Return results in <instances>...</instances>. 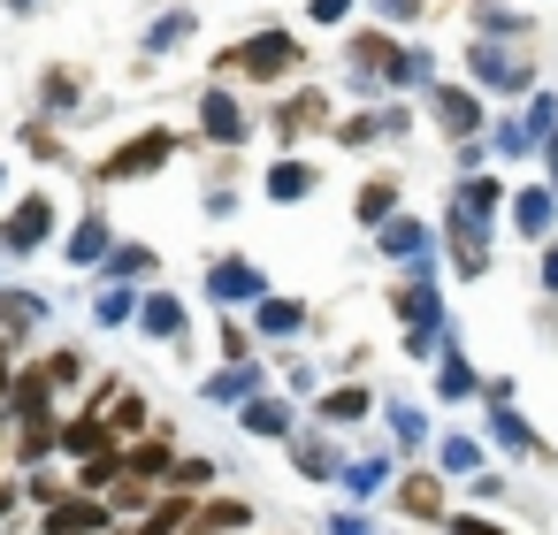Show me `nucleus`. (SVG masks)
<instances>
[{
    "label": "nucleus",
    "mask_w": 558,
    "mask_h": 535,
    "mask_svg": "<svg viewBox=\"0 0 558 535\" xmlns=\"http://www.w3.org/2000/svg\"><path fill=\"white\" fill-rule=\"evenodd\" d=\"M222 70H230V77H253V85H276V77L299 70V47H291L283 32H260V39H245L238 54H222Z\"/></svg>",
    "instance_id": "obj_1"
},
{
    "label": "nucleus",
    "mask_w": 558,
    "mask_h": 535,
    "mask_svg": "<svg viewBox=\"0 0 558 535\" xmlns=\"http://www.w3.org/2000/svg\"><path fill=\"white\" fill-rule=\"evenodd\" d=\"M47 222H54V199H24V207H16V222L0 230V245H9V253H32V245L47 238Z\"/></svg>",
    "instance_id": "obj_2"
},
{
    "label": "nucleus",
    "mask_w": 558,
    "mask_h": 535,
    "mask_svg": "<svg viewBox=\"0 0 558 535\" xmlns=\"http://www.w3.org/2000/svg\"><path fill=\"white\" fill-rule=\"evenodd\" d=\"M169 146H177V138H169V131H154V138H138V146H123V154L108 161V177H138V169H154V161H161Z\"/></svg>",
    "instance_id": "obj_3"
},
{
    "label": "nucleus",
    "mask_w": 558,
    "mask_h": 535,
    "mask_svg": "<svg viewBox=\"0 0 558 535\" xmlns=\"http://www.w3.org/2000/svg\"><path fill=\"white\" fill-rule=\"evenodd\" d=\"M207 138H222V146H230V138H245V115H238V100H230V93H207Z\"/></svg>",
    "instance_id": "obj_4"
},
{
    "label": "nucleus",
    "mask_w": 558,
    "mask_h": 535,
    "mask_svg": "<svg viewBox=\"0 0 558 535\" xmlns=\"http://www.w3.org/2000/svg\"><path fill=\"white\" fill-rule=\"evenodd\" d=\"M215 299H260V268H215Z\"/></svg>",
    "instance_id": "obj_5"
},
{
    "label": "nucleus",
    "mask_w": 558,
    "mask_h": 535,
    "mask_svg": "<svg viewBox=\"0 0 558 535\" xmlns=\"http://www.w3.org/2000/svg\"><path fill=\"white\" fill-rule=\"evenodd\" d=\"M268 192H276V199H306V192H314V169H299V161H283V169L268 177Z\"/></svg>",
    "instance_id": "obj_6"
},
{
    "label": "nucleus",
    "mask_w": 558,
    "mask_h": 535,
    "mask_svg": "<svg viewBox=\"0 0 558 535\" xmlns=\"http://www.w3.org/2000/svg\"><path fill=\"white\" fill-rule=\"evenodd\" d=\"M47 527H54V535H93V527H100V512H93V504H54V520H47Z\"/></svg>",
    "instance_id": "obj_7"
},
{
    "label": "nucleus",
    "mask_w": 558,
    "mask_h": 535,
    "mask_svg": "<svg viewBox=\"0 0 558 535\" xmlns=\"http://www.w3.org/2000/svg\"><path fill=\"white\" fill-rule=\"evenodd\" d=\"M436 115H444V123H451V131H474V123H482V115H474V100H466V93H436Z\"/></svg>",
    "instance_id": "obj_8"
},
{
    "label": "nucleus",
    "mask_w": 558,
    "mask_h": 535,
    "mask_svg": "<svg viewBox=\"0 0 558 535\" xmlns=\"http://www.w3.org/2000/svg\"><path fill=\"white\" fill-rule=\"evenodd\" d=\"M146 329H154V337H177V329H184V306H177V299H146Z\"/></svg>",
    "instance_id": "obj_9"
},
{
    "label": "nucleus",
    "mask_w": 558,
    "mask_h": 535,
    "mask_svg": "<svg viewBox=\"0 0 558 535\" xmlns=\"http://www.w3.org/2000/svg\"><path fill=\"white\" fill-rule=\"evenodd\" d=\"M520 230H527V238L550 230V192H527V199H520Z\"/></svg>",
    "instance_id": "obj_10"
},
{
    "label": "nucleus",
    "mask_w": 558,
    "mask_h": 535,
    "mask_svg": "<svg viewBox=\"0 0 558 535\" xmlns=\"http://www.w3.org/2000/svg\"><path fill=\"white\" fill-rule=\"evenodd\" d=\"M383 245H390L398 260H413V253L428 245V230H421V222H390V238H383Z\"/></svg>",
    "instance_id": "obj_11"
},
{
    "label": "nucleus",
    "mask_w": 558,
    "mask_h": 535,
    "mask_svg": "<svg viewBox=\"0 0 558 535\" xmlns=\"http://www.w3.org/2000/svg\"><path fill=\"white\" fill-rule=\"evenodd\" d=\"M398 504H405V512H436V504H444V489H436V482H428V474H413V482H405V497H398Z\"/></svg>",
    "instance_id": "obj_12"
},
{
    "label": "nucleus",
    "mask_w": 558,
    "mask_h": 535,
    "mask_svg": "<svg viewBox=\"0 0 558 535\" xmlns=\"http://www.w3.org/2000/svg\"><path fill=\"white\" fill-rule=\"evenodd\" d=\"M390 192H398V184H367V192H360V222H383V215L398 207Z\"/></svg>",
    "instance_id": "obj_13"
},
{
    "label": "nucleus",
    "mask_w": 558,
    "mask_h": 535,
    "mask_svg": "<svg viewBox=\"0 0 558 535\" xmlns=\"http://www.w3.org/2000/svg\"><path fill=\"white\" fill-rule=\"evenodd\" d=\"M299 314L306 306H291V299H260V329H299Z\"/></svg>",
    "instance_id": "obj_14"
},
{
    "label": "nucleus",
    "mask_w": 558,
    "mask_h": 535,
    "mask_svg": "<svg viewBox=\"0 0 558 535\" xmlns=\"http://www.w3.org/2000/svg\"><path fill=\"white\" fill-rule=\"evenodd\" d=\"M0 321H9V329H32V321H39V299H24V291L0 299Z\"/></svg>",
    "instance_id": "obj_15"
},
{
    "label": "nucleus",
    "mask_w": 558,
    "mask_h": 535,
    "mask_svg": "<svg viewBox=\"0 0 558 535\" xmlns=\"http://www.w3.org/2000/svg\"><path fill=\"white\" fill-rule=\"evenodd\" d=\"M306 123H322V93H306V100L283 108V131H306Z\"/></svg>",
    "instance_id": "obj_16"
},
{
    "label": "nucleus",
    "mask_w": 558,
    "mask_h": 535,
    "mask_svg": "<svg viewBox=\"0 0 558 535\" xmlns=\"http://www.w3.org/2000/svg\"><path fill=\"white\" fill-rule=\"evenodd\" d=\"M322 413H329V421H360V413H367V390H337Z\"/></svg>",
    "instance_id": "obj_17"
},
{
    "label": "nucleus",
    "mask_w": 558,
    "mask_h": 535,
    "mask_svg": "<svg viewBox=\"0 0 558 535\" xmlns=\"http://www.w3.org/2000/svg\"><path fill=\"white\" fill-rule=\"evenodd\" d=\"M184 512H192V497H169V504H161V512H154V520H146V527H138V535H169V527H177V520H184Z\"/></svg>",
    "instance_id": "obj_18"
},
{
    "label": "nucleus",
    "mask_w": 558,
    "mask_h": 535,
    "mask_svg": "<svg viewBox=\"0 0 558 535\" xmlns=\"http://www.w3.org/2000/svg\"><path fill=\"white\" fill-rule=\"evenodd\" d=\"M131 314H138V299H131V291H108V299H100V321H108V329H116V321H131Z\"/></svg>",
    "instance_id": "obj_19"
},
{
    "label": "nucleus",
    "mask_w": 558,
    "mask_h": 535,
    "mask_svg": "<svg viewBox=\"0 0 558 535\" xmlns=\"http://www.w3.org/2000/svg\"><path fill=\"white\" fill-rule=\"evenodd\" d=\"M100 238H108V230H100V222H85V230L70 238V260H93V253H100Z\"/></svg>",
    "instance_id": "obj_20"
},
{
    "label": "nucleus",
    "mask_w": 558,
    "mask_h": 535,
    "mask_svg": "<svg viewBox=\"0 0 558 535\" xmlns=\"http://www.w3.org/2000/svg\"><path fill=\"white\" fill-rule=\"evenodd\" d=\"M100 436H108V428H100V421H77V428H62V443H70V451H93V443H100Z\"/></svg>",
    "instance_id": "obj_21"
},
{
    "label": "nucleus",
    "mask_w": 558,
    "mask_h": 535,
    "mask_svg": "<svg viewBox=\"0 0 558 535\" xmlns=\"http://www.w3.org/2000/svg\"><path fill=\"white\" fill-rule=\"evenodd\" d=\"M497 436H505L512 451H535V436H527V421H512V413H497Z\"/></svg>",
    "instance_id": "obj_22"
},
{
    "label": "nucleus",
    "mask_w": 558,
    "mask_h": 535,
    "mask_svg": "<svg viewBox=\"0 0 558 535\" xmlns=\"http://www.w3.org/2000/svg\"><path fill=\"white\" fill-rule=\"evenodd\" d=\"M398 306H405V314H413V321H436V291H405V299H398Z\"/></svg>",
    "instance_id": "obj_23"
},
{
    "label": "nucleus",
    "mask_w": 558,
    "mask_h": 535,
    "mask_svg": "<svg viewBox=\"0 0 558 535\" xmlns=\"http://www.w3.org/2000/svg\"><path fill=\"white\" fill-rule=\"evenodd\" d=\"M131 466H138V474H161V466H169V451H161V443H138V451H131Z\"/></svg>",
    "instance_id": "obj_24"
},
{
    "label": "nucleus",
    "mask_w": 558,
    "mask_h": 535,
    "mask_svg": "<svg viewBox=\"0 0 558 535\" xmlns=\"http://www.w3.org/2000/svg\"><path fill=\"white\" fill-rule=\"evenodd\" d=\"M344 9L352 0H314V24H344Z\"/></svg>",
    "instance_id": "obj_25"
},
{
    "label": "nucleus",
    "mask_w": 558,
    "mask_h": 535,
    "mask_svg": "<svg viewBox=\"0 0 558 535\" xmlns=\"http://www.w3.org/2000/svg\"><path fill=\"white\" fill-rule=\"evenodd\" d=\"M451 535H505V527H489V520H451Z\"/></svg>",
    "instance_id": "obj_26"
},
{
    "label": "nucleus",
    "mask_w": 558,
    "mask_h": 535,
    "mask_svg": "<svg viewBox=\"0 0 558 535\" xmlns=\"http://www.w3.org/2000/svg\"><path fill=\"white\" fill-rule=\"evenodd\" d=\"M543 283H550V291H558V245H550V253H543Z\"/></svg>",
    "instance_id": "obj_27"
},
{
    "label": "nucleus",
    "mask_w": 558,
    "mask_h": 535,
    "mask_svg": "<svg viewBox=\"0 0 558 535\" xmlns=\"http://www.w3.org/2000/svg\"><path fill=\"white\" fill-rule=\"evenodd\" d=\"M16 9H32V0H16Z\"/></svg>",
    "instance_id": "obj_28"
}]
</instances>
